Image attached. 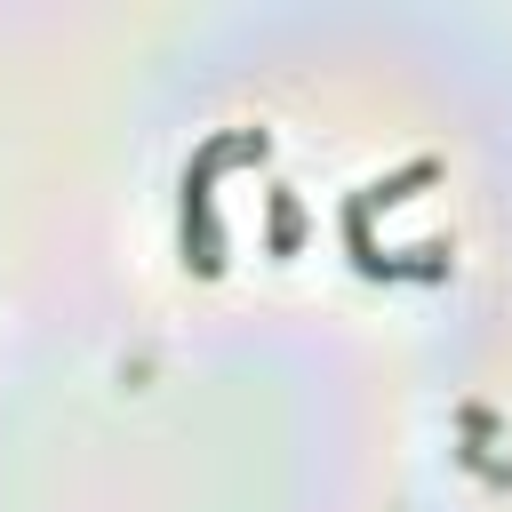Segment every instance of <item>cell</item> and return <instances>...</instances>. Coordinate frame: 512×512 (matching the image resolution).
Returning <instances> with one entry per match:
<instances>
[{
  "label": "cell",
  "instance_id": "6da1fadb",
  "mask_svg": "<svg viewBox=\"0 0 512 512\" xmlns=\"http://www.w3.org/2000/svg\"><path fill=\"white\" fill-rule=\"evenodd\" d=\"M176 240H184V272H200V280H216V272H224L216 176H200V168H184V184H176Z\"/></svg>",
  "mask_w": 512,
  "mask_h": 512
},
{
  "label": "cell",
  "instance_id": "7a4b0ae2",
  "mask_svg": "<svg viewBox=\"0 0 512 512\" xmlns=\"http://www.w3.org/2000/svg\"><path fill=\"white\" fill-rule=\"evenodd\" d=\"M432 176H440V160H432V152H416V160H400L392 176H368V184H360V192H352L344 208H352V216H376V208H400V200H408V192H424Z\"/></svg>",
  "mask_w": 512,
  "mask_h": 512
},
{
  "label": "cell",
  "instance_id": "3957f363",
  "mask_svg": "<svg viewBox=\"0 0 512 512\" xmlns=\"http://www.w3.org/2000/svg\"><path fill=\"white\" fill-rule=\"evenodd\" d=\"M256 160H272V136H264V128H224V136H208V144L192 152V168H200V176H224V168H256Z\"/></svg>",
  "mask_w": 512,
  "mask_h": 512
},
{
  "label": "cell",
  "instance_id": "277c9868",
  "mask_svg": "<svg viewBox=\"0 0 512 512\" xmlns=\"http://www.w3.org/2000/svg\"><path fill=\"white\" fill-rule=\"evenodd\" d=\"M264 240H272V256H296V248H304V208H296V192H288V184H272Z\"/></svg>",
  "mask_w": 512,
  "mask_h": 512
}]
</instances>
